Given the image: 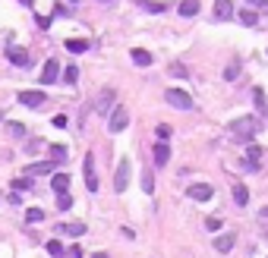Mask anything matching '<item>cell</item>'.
<instances>
[{
    "label": "cell",
    "mask_w": 268,
    "mask_h": 258,
    "mask_svg": "<svg viewBox=\"0 0 268 258\" xmlns=\"http://www.w3.org/2000/svg\"><path fill=\"white\" fill-rule=\"evenodd\" d=\"M47 154H51V161L63 164V161L69 158V148H66V145H57V142H51V145H47Z\"/></svg>",
    "instance_id": "13"
},
{
    "label": "cell",
    "mask_w": 268,
    "mask_h": 258,
    "mask_svg": "<svg viewBox=\"0 0 268 258\" xmlns=\"http://www.w3.org/2000/svg\"><path fill=\"white\" fill-rule=\"evenodd\" d=\"M253 101H256V107H265V91H262V88L253 91Z\"/></svg>",
    "instance_id": "33"
},
{
    "label": "cell",
    "mask_w": 268,
    "mask_h": 258,
    "mask_svg": "<svg viewBox=\"0 0 268 258\" xmlns=\"http://www.w3.org/2000/svg\"><path fill=\"white\" fill-rule=\"evenodd\" d=\"M205 230L218 233V230H221V217H208V220H205Z\"/></svg>",
    "instance_id": "29"
},
{
    "label": "cell",
    "mask_w": 268,
    "mask_h": 258,
    "mask_svg": "<svg viewBox=\"0 0 268 258\" xmlns=\"http://www.w3.org/2000/svg\"><path fill=\"white\" fill-rule=\"evenodd\" d=\"M237 76H240V66H237V63L224 69V79H227V82H230V79H237Z\"/></svg>",
    "instance_id": "31"
},
{
    "label": "cell",
    "mask_w": 268,
    "mask_h": 258,
    "mask_svg": "<svg viewBox=\"0 0 268 258\" xmlns=\"http://www.w3.org/2000/svg\"><path fill=\"white\" fill-rule=\"evenodd\" d=\"M63 79H66V85H73V82L79 79V66H66V69H63Z\"/></svg>",
    "instance_id": "28"
},
{
    "label": "cell",
    "mask_w": 268,
    "mask_h": 258,
    "mask_svg": "<svg viewBox=\"0 0 268 258\" xmlns=\"http://www.w3.org/2000/svg\"><path fill=\"white\" fill-rule=\"evenodd\" d=\"M92 258H111V255H104V252H95V255H92Z\"/></svg>",
    "instance_id": "41"
},
{
    "label": "cell",
    "mask_w": 268,
    "mask_h": 258,
    "mask_svg": "<svg viewBox=\"0 0 268 258\" xmlns=\"http://www.w3.org/2000/svg\"><path fill=\"white\" fill-rule=\"evenodd\" d=\"M114 98H117V91H114V88H104L101 95H98L95 110H98V114H107V110H111V104H114Z\"/></svg>",
    "instance_id": "9"
},
{
    "label": "cell",
    "mask_w": 268,
    "mask_h": 258,
    "mask_svg": "<svg viewBox=\"0 0 268 258\" xmlns=\"http://www.w3.org/2000/svg\"><path fill=\"white\" fill-rule=\"evenodd\" d=\"M57 79H60V63L51 57L44 63V69H41V85H51V82H57Z\"/></svg>",
    "instance_id": "7"
},
{
    "label": "cell",
    "mask_w": 268,
    "mask_h": 258,
    "mask_svg": "<svg viewBox=\"0 0 268 258\" xmlns=\"http://www.w3.org/2000/svg\"><path fill=\"white\" fill-rule=\"evenodd\" d=\"M98 4H111V0H98Z\"/></svg>",
    "instance_id": "43"
},
{
    "label": "cell",
    "mask_w": 268,
    "mask_h": 258,
    "mask_svg": "<svg viewBox=\"0 0 268 258\" xmlns=\"http://www.w3.org/2000/svg\"><path fill=\"white\" fill-rule=\"evenodd\" d=\"M127 126H130L127 107H114V110H111V117H107V129H111V133H123Z\"/></svg>",
    "instance_id": "3"
},
{
    "label": "cell",
    "mask_w": 268,
    "mask_h": 258,
    "mask_svg": "<svg viewBox=\"0 0 268 258\" xmlns=\"http://www.w3.org/2000/svg\"><path fill=\"white\" fill-rule=\"evenodd\" d=\"M0 120H4V110H0Z\"/></svg>",
    "instance_id": "45"
},
{
    "label": "cell",
    "mask_w": 268,
    "mask_h": 258,
    "mask_svg": "<svg viewBox=\"0 0 268 258\" xmlns=\"http://www.w3.org/2000/svg\"><path fill=\"white\" fill-rule=\"evenodd\" d=\"M54 167H57V161H44V164H32V167H29V176H44V173H51Z\"/></svg>",
    "instance_id": "16"
},
{
    "label": "cell",
    "mask_w": 268,
    "mask_h": 258,
    "mask_svg": "<svg viewBox=\"0 0 268 258\" xmlns=\"http://www.w3.org/2000/svg\"><path fill=\"white\" fill-rule=\"evenodd\" d=\"M127 186H130V158H120L117 173H114V189L117 192H127Z\"/></svg>",
    "instance_id": "4"
},
{
    "label": "cell",
    "mask_w": 268,
    "mask_h": 258,
    "mask_svg": "<svg viewBox=\"0 0 268 258\" xmlns=\"http://www.w3.org/2000/svg\"><path fill=\"white\" fill-rule=\"evenodd\" d=\"M69 258H82V249H79V246H73V249H69Z\"/></svg>",
    "instance_id": "39"
},
{
    "label": "cell",
    "mask_w": 268,
    "mask_h": 258,
    "mask_svg": "<svg viewBox=\"0 0 268 258\" xmlns=\"http://www.w3.org/2000/svg\"><path fill=\"white\" fill-rule=\"evenodd\" d=\"M249 7H256V10H262V13H268V0H246Z\"/></svg>",
    "instance_id": "34"
},
{
    "label": "cell",
    "mask_w": 268,
    "mask_h": 258,
    "mask_svg": "<svg viewBox=\"0 0 268 258\" xmlns=\"http://www.w3.org/2000/svg\"><path fill=\"white\" fill-rule=\"evenodd\" d=\"M234 16V4L230 0H214V19H230Z\"/></svg>",
    "instance_id": "12"
},
{
    "label": "cell",
    "mask_w": 268,
    "mask_h": 258,
    "mask_svg": "<svg viewBox=\"0 0 268 258\" xmlns=\"http://www.w3.org/2000/svg\"><path fill=\"white\" fill-rule=\"evenodd\" d=\"M69 4H79V0H69Z\"/></svg>",
    "instance_id": "44"
},
{
    "label": "cell",
    "mask_w": 268,
    "mask_h": 258,
    "mask_svg": "<svg viewBox=\"0 0 268 258\" xmlns=\"http://www.w3.org/2000/svg\"><path fill=\"white\" fill-rule=\"evenodd\" d=\"M136 4H139L142 10H149V13H164V10H167L164 4H158V0H136Z\"/></svg>",
    "instance_id": "21"
},
{
    "label": "cell",
    "mask_w": 268,
    "mask_h": 258,
    "mask_svg": "<svg viewBox=\"0 0 268 258\" xmlns=\"http://www.w3.org/2000/svg\"><path fill=\"white\" fill-rule=\"evenodd\" d=\"M47 252H51L54 258H60V255H63V243H60V239H47Z\"/></svg>",
    "instance_id": "26"
},
{
    "label": "cell",
    "mask_w": 268,
    "mask_h": 258,
    "mask_svg": "<svg viewBox=\"0 0 268 258\" xmlns=\"http://www.w3.org/2000/svg\"><path fill=\"white\" fill-rule=\"evenodd\" d=\"M57 205H60V211H66V208H73V198H69L66 192H60V198H57Z\"/></svg>",
    "instance_id": "30"
},
{
    "label": "cell",
    "mask_w": 268,
    "mask_h": 258,
    "mask_svg": "<svg viewBox=\"0 0 268 258\" xmlns=\"http://www.w3.org/2000/svg\"><path fill=\"white\" fill-rule=\"evenodd\" d=\"M164 98H167V104L177 107V110H192V98H189V91H183V88H167Z\"/></svg>",
    "instance_id": "2"
},
{
    "label": "cell",
    "mask_w": 268,
    "mask_h": 258,
    "mask_svg": "<svg viewBox=\"0 0 268 258\" xmlns=\"http://www.w3.org/2000/svg\"><path fill=\"white\" fill-rule=\"evenodd\" d=\"M214 249H218L221 255H224V252H230V249H234V233H221L218 239H214Z\"/></svg>",
    "instance_id": "17"
},
{
    "label": "cell",
    "mask_w": 268,
    "mask_h": 258,
    "mask_svg": "<svg viewBox=\"0 0 268 258\" xmlns=\"http://www.w3.org/2000/svg\"><path fill=\"white\" fill-rule=\"evenodd\" d=\"M85 186L88 192H98V173H95V158L85 154Z\"/></svg>",
    "instance_id": "6"
},
{
    "label": "cell",
    "mask_w": 268,
    "mask_h": 258,
    "mask_svg": "<svg viewBox=\"0 0 268 258\" xmlns=\"http://www.w3.org/2000/svg\"><path fill=\"white\" fill-rule=\"evenodd\" d=\"M234 201H237L240 208H246V205H249V189L243 186V183H237V186H234Z\"/></svg>",
    "instance_id": "19"
},
{
    "label": "cell",
    "mask_w": 268,
    "mask_h": 258,
    "mask_svg": "<svg viewBox=\"0 0 268 258\" xmlns=\"http://www.w3.org/2000/svg\"><path fill=\"white\" fill-rule=\"evenodd\" d=\"M26 220H29V224H41L44 211H41V208H29V211H26Z\"/></svg>",
    "instance_id": "23"
},
{
    "label": "cell",
    "mask_w": 268,
    "mask_h": 258,
    "mask_svg": "<svg viewBox=\"0 0 268 258\" xmlns=\"http://www.w3.org/2000/svg\"><path fill=\"white\" fill-rule=\"evenodd\" d=\"M66 50H69V54H85V50H88V41H82V38H69V41H66Z\"/></svg>",
    "instance_id": "20"
},
{
    "label": "cell",
    "mask_w": 268,
    "mask_h": 258,
    "mask_svg": "<svg viewBox=\"0 0 268 258\" xmlns=\"http://www.w3.org/2000/svg\"><path fill=\"white\" fill-rule=\"evenodd\" d=\"M130 57H133V63H136V66H152V54H149V50H142V47H136V50L130 54Z\"/></svg>",
    "instance_id": "18"
},
{
    "label": "cell",
    "mask_w": 268,
    "mask_h": 258,
    "mask_svg": "<svg viewBox=\"0 0 268 258\" xmlns=\"http://www.w3.org/2000/svg\"><path fill=\"white\" fill-rule=\"evenodd\" d=\"M259 158H262V148H259V145H249V148H246V161L259 164Z\"/></svg>",
    "instance_id": "27"
},
{
    "label": "cell",
    "mask_w": 268,
    "mask_h": 258,
    "mask_svg": "<svg viewBox=\"0 0 268 258\" xmlns=\"http://www.w3.org/2000/svg\"><path fill=\"white\" fill-rule=\"evenodd\" d=\"M13 189H16V192H29V189H32V176H22V179H13Z\"/></svg>",
    "instance_id": "25"
},
{
    "label": "cell",
    "mask_w": 268,
    "mask_h": 258,
    "mask_svg": "<svg viewBox=\"0 0 268 258\" xmlns=\"http://www.w3.org/2000/svg\"><path fill=\"white\" fill-rule=\"evenodd\" d=\"M22 133H26V126H19V123L10 126V136H22Z\"/></svg>",
    "instance_id": "37"
},
{
    "label": "cell",
    "mask_w": 268,
    "mask_h": 258,
    "mask_svg": "<svg viewBox=\"0 0 268 258\" xmlns=\"http://www.w3.org/2000/svg\"><path fill=\"white\" fill-rule=\"evenodd\" d=\"M7 60L16 63V66H29V63H32V57H29L22 47H7Z\"/></svg>",
    "instance_id": "10"
},
{
    "label": "cell",
    "mask_w": 268,
    "mask_h": 258,
    "mask_svg": "<svg viewBox=\"0 0 268 258\" xmlns=\"http://www.w3.org/2000/svg\"><path fill=\"white\" fill-rule=\"evenodd\" d=\"M170 72H174V76H180V79H183V76H186V66H180V63H174V66H170Z\"/></svg>",
    "instance_id": "36"
},
{
    "label": "cell",
    "mask_w": 268,
    "mask_h": 258,
    "mask_svg": "<svg viewBox=\"0 0 268 258\" xmlns=\"http://www.w3.org/2000/svg\"><path fill=\"white\" fill-rule=\"evenodd\" d=\"M167 161H170V145L161 139V142H155V164H158V167H164Z\"/></svg>",
    "instance_id": "11"
},
{
    "label": "cell",
    "mask_w": 268,
    "mask_h": 258,
    "mask_svg": "<svg viewBox=\"0 0 268 258\" xmlns=\"http://www.w3.org/2000/svg\"><path fill=\"white\" fill-rule=\"evenodd\" d=\"M186 195H189L192 201H208V198L214 195V189L208 186V183H192V186L186 189Z\"/></svg>",
    "instance_id": "5"
},
{
    "label": "cell",
    "mask_w": 268,
    "mask_h": 258,
    "mask_svg": "<svg viewBox=\"0 0 268 258\" xmlns=\"http://www.w3.org/2000/svg\"><path fill=\"white\" fill-rule=\"evenodd\" d=\"M170 136V126H158V139H167Z\"/></svg>",
    "instance_id": "38"
},
{
    "label": "cell",
    "mask_w": 268,
    "mask_h": 258,
    "mask_svg": "<svg viewBox=\"0 0 268 258\" xmlns=\"http://www.w3.org/2000/svg\"><path fill=\"white\" fill-rule=\"evenodd\" d=\"M85 230H88L85 224H63V227H60V233H66V236H82Z\"/></svg>",
    "instance_id": "22"
},
{
    "label": "cell",
    "mask_w": 268,
    "mask_h": 258,
    "mask_svg": "<svg viewBox=\"0 0 268 258\" xmlns=\"http://www.w3.org/2000/svg\"><path fill=\"white\" fill-rule=\"evenodd\" d=\"M142 189H145V192L152 195V189H155V179H152V173H145V176H142Z\"/></svg>",
    "instance_id": "32"
},
{
    "label": "cell",
    "mask_w": 268,
    "mask_h": 258,
    "mask_svg": "<svg viewBox=\"0 0 268 258\" xmlns=\"http://www.w3.org/2000/svg\"><path fill=\"white\" fill-rule=\"evenodd\" d=\"M199 10H202V4H199V0H180V16H183V19L196 16Z\"/></svg>",
    "instance_id": "15"
},
{
    "label": "cell",
    "mask_w": 268,
    "mask_h": 258,
    "mask_svg": "<svg viewBox=\"0 0 268 258\" xmlns=\"http://www.w3.org/2000/svg\"><path fill=\"white\" fill-rule=\"evenodd\" d=\"M51 123H54V126H57V129H66V123H69V120H66V114H57V117H54Z\"/></svg>",
    "instance_id": "35"
},
{
    "label": "cell",
    "mask_w": 268,
    "mask_h": 258,
    "mask_svg": "<svg viewBox=\"0 0 268 258\" xmlns=\"http://www.w3.org/2000/svg\"><path fill=\"white\" fill-rule=\"evenodd\" d=\"M19 4H26V7H32V0H19Z\"/></svg>",
    "instance_id": "42"
},
{
    "label": "cell",
    "mask_w": 268,
    "mask_h": 258,
    "mask_svg": "<svg viewBox=\"0 0 268 258\" xmlns=\"http://www.w3.org/2000/svg\"><path fill=\"white\" fill-rule=\"evenodd\" d=\"M240 22H243V25H256V22H259V13L243 10V13H240Z\"/></svg>",
    "instance_id": "24"
},
{
    "label": "cell",
    "mask_w": 268,
    "mask_h": 258,
    "mask_svg": "<svg viewBox=\"0 0 268 258\" xmlns=\"http://www.w3.org/2000/svg\"><path fill=\"white\" fill-rule=\"evenodd\" d=\"M259 129H262V123H259L256 117H240V120L230 123V133H234L237 139H243V142H246V139H253Z\"/></svg>",
    "instance_id": "1"
},
{
    "label": "cell",
    "mask_w": 268,
    "mask_h": 258,
    "mask_svg": "<svg viewBox=\"0 0 268 258\" xmlns=\"http://www.w3.org/2000/svg\"><path fill=\"white\" fill-rule=\"evenodd\" d=\"M259 217H262V220H268V205H265L262 211H259Z\"/></svg>",
    "instance_id": "40"
},
{
    "label": "cell",
    "mask_w": 268,
    "mask_h": 258,
    "mask_svg": "<svg viewBox=\"0 0 268 258\" xmlns=\"http://www.w3.org/2000/svg\"><path fill=\"white\" fill-rule=\"evenodd\" d=\"M16 98H19L26 107H44V95H41V91H19V95H16Z\"/></svg>",
    "instance_id": "8"
},
{
    "label": "cell",
    "mask_w": 268,
    "mask_h": 258,
    "mask_svg": "<svg viewBox=\"0 0 268 258\" xmlns=\"http://www.w3.org/2000/svg\"><path fill=\"white\" fill-rule=\"evenodd\" d=\"M51 186H54V192H69V173H54Z\"/></svg>",
    "instance_id": "14"
}]
</instances>
